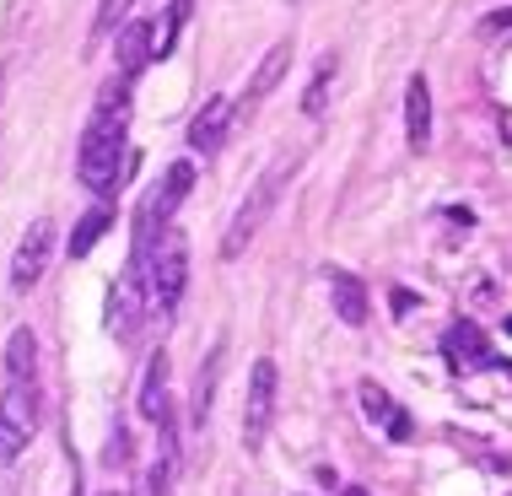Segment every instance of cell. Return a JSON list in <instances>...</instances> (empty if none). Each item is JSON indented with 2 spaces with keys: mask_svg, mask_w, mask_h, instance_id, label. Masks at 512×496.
Listing matches in <instances>:
<instances>
[{
  "mask_svg": "<svg viewBox=\"0 0 512 496\" xmlns=\"http://www.w3.org/2000/svg\"><path fill=\"white\" fill-rule=\"evenodd\" d=\"M146 286H151V308L162 313V319H173L178 302H184V286H189V243L173 238L157 243V254H151V270H146Z\"/></svg>",
  "mask_w": 512,
  "mask_h": 496,
  "instance_id": "5",
  "label": "cell"
},
{
  "mask_svg": "<svg viewBox=\"0 0 512 496\" xmlns=\"http://www.w3.org/2000/svg\"><path fill=\"white\" fill-rule=\"evenodd\" d=\"M410 308H415V297L405 292V286H399V292H394V313H399V319H405V313H410Z\"/></svg>",
  "mask_w": 512,
  "mask_h": 496,
  "instance_id": "24",
  "label": "cell"
},
{
  "mask_svg": "<svg viewBox=\"0 0 512 496\" xmlns=\"http://www.w3.org/2000/svg\"><path fill=\"white\" fill-rule=\"evenodd\" d=\"M216 378H221V346L211 351V362H205V367H200V378H195V399H189V426H195V432H205V421H211Z\"/></svg>",
  "mask_w": 512,
  "mask_h": 496,
  "instance_id": "18",
  "label": "cell"
},
{
  "mask_svg": "<svg viewBox=\"0 0 512 496\" xmlns=\"http://www.w3.org/2000/svg\"><path fill=\"white\" fill-rule=\"evenodd\" d=\"M130 81L135 76H108L98 103H92V119L81 130V151H76V173L92 195H114L124 184V157H130Z\"/></svg>",
  "mask_w": 512,
  "mask_h": 496,
  "instance_id": "1",
  "label": "cell"
},
{
  "mask_svg": "<svg viewBox=\"0 0 512 496\" xmlns=\"http://www.w3.org/2000/svg\"><path fill=\"white\" fill-rule=\"evenodd\" d=\"M405 141H410V151L432 146V81L421 71L405 81Z\"/></svg>",
  "mask_w": 512,
  "mask_h": 496,
  "instance_id": "12",
  "label": "cell"
},
{
  "mask_svg": "<svg viewBox=\"0 0 512 496\" xmlns=\"http://www.w3.org/2000/svg\"><path fill=\"white\" fill-rule=\"evenodd\" d=\"M130 11H135V0H103V6H98V22H92V44H87V49H103L108 38L119 33V22L130 17Z\"/></svg>",
  "mask_w": 512,
  "mask_h": 496,
  "instance_id": "21",
  "label": "cell"
},
{
  "mask_svg": "<svg viewBox=\"0 0 512 496\" xmlns=\"http://www.w3.org/2000/svg\"><path fill=\"white\" fill-rule=\"evenodd\" d=\"M146 308H151V286L141 270H124L114 281V292H108V335L119 340V346H130L135 335H141L146 324Z\"/></svg>",
  "mask_w": 512,
  "mask_h": 496,
  "instance_id": "7",
  "label": "cell"
},
{
  "mask_svg": "<svg viewBox=\"0 0 512 496\" xmlns=\"http://www.w3.org/2000/svg\"><path fill=\"white\" fill-rule=\"evenodd\" d=\"M238 130V108H232V98H216L200 108L195 119H189V151H205V157H216L221 146H227V135Z\"/></svg>",
  "mask_w": 512,
  "mask_h": 496,
  "instance_id": "9",
  "label": "cell"
},
{
  "mask_svg": "<svg viewBox=\"0 0 512 496\" xmlns=\"http://www.w3.org/2000/svg\"><path fill=\"white\" fill-rule=\"evenodd\" d=\"M103 464H108V470H119V464H130V432H124V421L114 426V437H108V448H103Z\"/></svg>",
  "mask_w": 512,
  "mask_h": 496,
  "instance_id": "22",
  "label": "cell"
},
{
  "mask_svg": "<svg viewBox=\"0 0 512 496\" xmlns=\"http://www.w3.org/2000/svg\"><path fill=\"white\" fill-rule=\"evenodd\" d=\"M442 351H448V362L459 372H486V367H502V356L491 351V340L480 335V324H448V335H442Z\"/></svg>",
  "mask_w": 512,
  "mask_h": 496,
  "instance_id": "10",
  "label": "cell"
},
{
  "mask_svg": "<svg viewBox=\"0 0 512 496\" xmlns=\"http://www.w3.org/2000/svg\"><path fill=\"white\" fill-rule=\"evenodd\" d=\"M108 227H114V211H108V205H92V211L76 222V232H71V259H87L92 248L103 243Z\"/></svg>",
  "mask_w": 512,
  "mask_h": 496,
  "instance_id": "20",
  "label": "cell"
},
{
  "mask_svg": "<svg viewBox=\"0 0 512 496\" xmlns=\"http://www.w3.org/2000/svg\"><path fill=\"white\" fill-rule=\"evenodd\" d=\"M275 362L270 356H259L254 372H248V394H243V448L248 453H259L265 448V437H270V426H275Z\"/></svg>",
  "mask_w": 512,
  "mask_h": 496,
  "instance_id": "6",
  "label": "cell"
},
{
  "mask_svg": "<svg viewBox=\"0 0 512 496\" xmlns=\"http://www.w3.org/2000/svg\"><path fill=\"white\" fill-rule=\"evenodd\" d=\"M480 33H512V11H491V17L480 22Z\"/></svg>",
  "mask_w": 512,
  "mask_h": 496,
  "instance_id": "23",
  "label": "cell"
},
{
  "mask_svg": "<svg viewBox=\"0 0 512 496\" xmlns=\"http://www.w3.org/2000/svg\"><path fill=\"white\" fill-rule=\"evenodd\" d=\"M286 65H292V38H281V44H270V54H265V60H259L254 81H248V87H243V98L232 103V108H238V124H243V119H254V114H259V103H265L270 92L281 87Z\"/></svg>",
  "mask_w": 512,
  "mask_h": 496,
  "instance_id": "11",
  "label": "cell"
},
{
  "mask_svg": "<svg viewBox=\"0 0 512 496\" xmlns=\"http://www.w3.org/2000/svg\"><path fill=\"white\" fill-rule=\"evenodd\" d=\"M141 416L157 426L162 416H173V399H168V351H157L146 362V378H141Z\"/></svg>",
  "mask_w": 512,
  "mask_h": 496,
  "instance_id": "14",
  "label": "cell"
},
{
  "mask_svg": "<svg viewBox=\"0 0 512 496\" xmlns=\"http://www.w3.org/2000/svg\"><path fill=\"white\" fill-rule=\"evenodd\" d=\"M335 76H340V54H324V60H318V71H313V81H308V92H302V114H308V119H324L329 114Z\"/></svg>",
  "mask_w": 512,
  "mask_h": 496,
  "instance_id": "17",
  "label": "cell"
},
{
  "mask_svg": "<svg viewBox=\"0 0 512 496\" xmlns=\"http://www.w3.org/2000/svg\"><path fill=\"white\" fill-rule=\"evenodd\" d=\"M340 496H367V491H362V486H345V491H340Z\"/></svg>",
  "mask_w": 512,
  "mask_h": 496,
  "instance_id": "25",
  "label": "cell"
},
{
  "mask_svg": "<svg viewBox=\"0 0 512 496\" xmlns=\"http://www.w3.org/2000/svg\"><path fill=\"white\" fill-rule=\"evenodd\" d=\"M195 189V168L189 162H173L168 173L157 178V184L146 189V200H141V211H135V248H130V270H151V254H157V243H162V232H168L173 222V211L184 205V195Z\"/></svg>",
  "mask_w": 512,
  "mask_h": 496,
  "instance_id": "2",
  "label": "cell"
},
{
  "mask_svg": "<svg viewBox=\"0 0 512 496\" xmlns=\"http://www.w3.org/2000/svg\"><path fill=\"white\" fill-rule=\"evenodd\" d=\"M329 292H335V313L345 324H367V286L351 270H329Z\"/></svg>",
  "mask_w": 512,
  "mask_h": 496,
  "instance_id": "16",
  "label": "cell"
},
{
  "mask_svg": "<svg viewBox=\"0 0 512 496\" xmlns=\"http://www.w3.org/2000/svg\"><path fill=\"white\" fill-rule=\"evenodd\" d=\"M49 254H54V222L49 216H33V227L22 232V243H17V254H11V292L27 297L38 281H44V270H49Z\"/></svg>",
  "mask_w": 512,
  "mask_h": 496,
  "instance_id": "8",
  "label": "cell"
},
{
  "mask_svg": "<svg viewBox=\"0 0 512 496\" xmlns=\"http://www.w3.org/2000/svg\"><path fill=\"white\" fill-rule=\"evenodd\" d=\"M151 38H157V27L151 22H124V33H119V76H141V65L146 60H157V44H151Z\"/></svg>",
  "mask_w": 512,
  "mask_h": 496,
  "instance_id": "13",
  "label": "cell"
},
{
  "mask_svg": "<svg viewBox=\"0 0 512 496\" xmlns=\"http://www.w3.org/2000/svg\"><path fill=\"white\" fill-rule=\"evenodd\" d=\"M38 432V383L11 378L0 389V470L22 459V448L33 443Z\"/></svg>",
  "mask_w": 512,
  "mask_h": 496,
  "instance_id": "4",
  "label": "cell"
},
{
  "mask_svg": "<svg viewBox=\"0 0 512 496\" xmlns=\"http://www.w3.org/2000/svg\"><path fill=\"white\" fill-rule=\"evenodd\" d=\"M362 410H367L372 421H383V426H389V437H394V443H410V437H415V421H410L405 410L394 405L389 394L378 389V383H362Z\"/></svg>",
  "mask_w": 512,
  "mask_h": 496,
  "instance_id": "15",
  "label": "cell"
},
{
  "mask_svg": "<svg viewBox=\"0 0 512 496\" xmlns=\"http://www.w3.org/2000/svg\"><path fill=\"white\" fill-rule=\"evenodd\" d=\"M292 173H297V157H292V151H281V157H270V168L254 178V189L243 195L238 216H232V227H227V238H221V259H238L243 248L259 238V227L270 222V211L281 205L286 184H292Z\"/></svg>",
  "mask_w": 512,
  "mask_h": 496,
  "instance_id": "3",
  "label": "cell"
},
{
  "mask_svg": "<svg viewBox=\"0 0 512 496\" xmlns=\"http://www.w3.org/2000/svg\"><path fill=\"white\" fill-rule=\"evenodd\" d=\"M6 372H11V378H22V383L38 378V340H33V329H11V340H6Z\"/></svg>",
  "mask_w": 512,
  "mask_h": 496,
  "instance_id": "19",
  "label": "cell"
},
{
  "mask_svg": "<svg viewBox=\"0 0 512 496\" xmlns=\"http://www.w3.org/2000/svg\"><path fill=\"white\" fill-rule=\"evenodd\" d=\"M103 496H119V491H103Z\"/></svg>",
  "mask_w": 512,
  "mask_h": 496,
  "instance_id": "26",
  "label": "cell"
}]
</instances>
